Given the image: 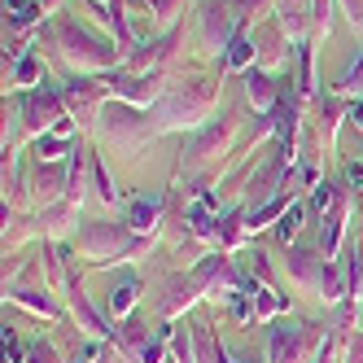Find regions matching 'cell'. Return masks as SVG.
I'll return each mask as SVG.
<instances>
[{"label":"cell","instance_id":"6da1fadb","mask_svg":"<svg viewBox=\"0 0 363 363\" xmlns=\"http://www.w3.org/2000/svg\"><path fill=\"white\" fill-rule=\"evenodd\" d=\"M219 79H206V74H197V79H184L179 88H171L158 106L149 110L153 127H158V136L167 132H201L206 123H211V110L219 101Z\"/></svg>","mask_w":363,"mask_h":363},{"label":"cell","instance_id":"7a4b0ae2","mask_svg":"<svg viewBox=\"0 0 363 363\" xmlns=\"http://www.w3.org/2000/svg\"><path fill=\"white\" fill-rule=\"evenodd\" d=\"M40 40L53 44V53H57V57L66 62V70H74V74H101V70H110V66L123 62V48L96 40L92 31H84L79 22H70V18L53 22V27H44Z\"/></svg>","mask_w":363,"mask_h":363},{"label":"cell","instance_id":"3957f363","mask_svg":"<svg viewBox=\"0 0 363 363\" xmlns=\"http://www.w3.org/2000/svg\"><path fill=\"white\" fill-rule=\"evenodd\" d=\"M74 250H79L84 258H92L96 267H106V263H127V258H140V254L149 250V237L132 232L127 223L96 219V223L74 228Z\"/></svg>","mask_w":363,"mask_h":363},{"label":"cell","instance_id":"277c9868","mask_svg":"<svg viewBox=\"0 0 363 363\" xmlns=\"http://www.w3.org/2000/svg\"><path fill=\"white\" fill-rule=\"evenodd\" d=\"M96 136L106 149L123 153V158H136V153L158 136V127H153L149 110H136V106H127V101H114V106L101 110L96 118Z\"/></svg>","mask_w":363,"mask_h":363},{"label":"cell","instance_id":"5b68a950","mask_svg":"<svg viewBox=\"0 0 363 363\" xmlns=\"http://www.w3.org/2000/svg\"><path fill=\"white\" fill-rule=\"evenodd\" d=\"M328 328L320 324H302V320H284L272 328V350L267 363H315L320 346H324Z\"/></svg>","mask_w":363,"mask_h":363},{"label":"cell","instance_id":"8992f818","mask_svg":"<svg viewBox=\"0 0 363 363\" xmlns=\"http://www.w3.org/2000/svg\"><path fill=\"white\" fill-rule=\"evenodd\" d=\"M193 276V284H197V289H201V298L206 302H232V298H237L241 289H245V276L237 272V267H232V258L223 254V250H215V254H206L201 258V263L189 272Z\"/></svg>","mask_w":363,"mask_h":363},{"label":"cell","instance_id":"52a82bcc","mask_svg":"<svg viewBox=\"0 0 363 363\" xmlns=\"http://www.w3.org/2000/svg\"><path fill=\"white\" fill-rule=\"evenodd\" d=\"M18 118H22V132H27L31 140H40V136L53 132L62 118H70V110H66V96H62V92H53V88H35V92L22 96Z\"/></svg>","mask_w":363,"mask_h":363},{"label":"cell","instance_id":"ba28073f","mask_svg":"<svg viewBox=\"0 0 363 363\" xmlns=\"http://www.w3.org/2000/svg\"><path fill=\"white\" fill-rule=\"evenodd\" d=\"M106 88H110L114 101H127V106H136V110H153L171 92L167 74H136V70H114V74H106Z\"/></svg>","mask_w":363,"mask_h":363},{"label":"cell","instance_id":"9c48e42d","mask_svg":"<svg viewBox=\"0 0 363 363\" xmlns=\"http://www.w3.org/2000/svg\"><path fill=\"white\" fill-rule=\"evenodd\" d=\"M62 96H66L70 118L79 123V127H88V123L101 118V110H106L110 88H106V79H92V74H74V79L62 88Z\"/></svg>","mask_w":363,"mask_h":363},{"label":"cell","instance_id":"30bf717a","mask_svg":"<svg viewBox=\"0 0 363 363\" xmlns=\"http://www.w3.org/2000/svg\"><path fill=\"white\" fill-rule=\"evenodd\" d=\"M237 127H241V118H237V114H223L219 123H206L201 132H197V140L189 145L184 167H206V162L223 158V153L232 149V140H237Z\"/></svg>","mask_w":363,"mask_h":363},{"label":"cell","instance_id":"8fae6325","mask_svg":"<svg viewBox=\"0 0 363 363\" xmlns=\"http://www.w3.org/2000/svg\"><path fill=\"white\" fill-rule=\"evenodd\" d=\"M254 35V48H258V66L263 70H280V66H289L298 57V48H289V31L280 27V18H267V22H258V27L250 31Z\"/></svg>","mask_w":363,"mask_h":363},{"label":"cell","instance_id":"7c38bea8","mask_svg":"<svg viewBox=\"0 0 363 363\" xmlns=\"http://www.w3.org/2000/svg\"><path fill=\"white\" fill-rule=\"evenodd\" d=\"M324 267H328V258H324L320 250H311V245H289V263H284V272H289V284H294L298 294L320 298Z\"/></svg>","mask_w":363,"mask_h":363},{"label":"cell","instance_id":"4fadbf2b","mask_svg":"<svg viewBox=\"0 0 363 363\" xmlns=\"http://www.w3.org/2000/svg\"><path fill=\"white\" fill-rule=\"evenodd\" d=\"M66 302H70V315L79 320V328L92 337V342H110V337H114V324H106L92 311V302H88V294H84V284H79V276H74V272L66 280Z\"/></svg>","mask_w":363,"mask_h":363},{"label":"cell","instance_id":"5bb4252c","mask_svg":"<svg viewBox=\"0 0 363 363\" xmlns=\"http://www.w3.org/2000/svg\"><path fill=\"white\" fill-rule=\"evenodd\" d=\"M27 189H31V197L40 201V211H44V206H53V201H62L66 189H70V162H66V167H62V162H35Z\"/></svg>","mask_w":363,"mask_h":363},{"label":"cell","instance_id":"9a60e30c","mask_svg":"<svg viewBox=\"0 0 363 363\" xmlns=\"http://www.w3.org/2000/svg\"><path fill=\"white\" fill-rule=\"evenodd\" d=\"M132 232H140V237L153 241V232H158L167 223V197L162 193H153V197H136L132 206H127V219H123Z\"/></svg>","mask_w":363,"mask_h":363},{"label":"cell","instance_id":"2e32d148","mask_svg":"<svg viewBox=\"0 0 363 363\" xmlns=\"http://www.w3.org/2000/svg\"><path fill=\"white\" fill-rule=\"evenodd\" d=\"M280 96H284V88H280V79H272V70H263V66L245 70V101L258 114H272Z\"/></svg>","mask_w":363,"mask_h":363},{"label":"cell","instance_id":"e0dca14e","mask_svg":"<svg viewBox=\"0 0 363 363\" xmlns=\"http://www.w3.org/2000/svg\"><path fill=\"white\" fill-rule=\"evenodd\" d=\"M350 206H354V197L342 193V201L324 215V223H320V254L324 258H337V250H342V232H346V219H350Z\"/></svg>","mask_w":363,"mask_h":363},{"label":"cell","instance_id":"ac0fdd59","mask_svg":"<svg viewBox=\"0 0 363 363\" xmlns=\"http://www.w3.org/2000/svg\"><path fill=\"white\" fill-rule=\"evenodd\" d=\"M74 223H79V201H70V197H62V201H53V206L40 211V232L48 241H62Z\"/></svg>","mask_w":363,"mask_h":363},{"label":"cell","instance_id":"d6986e66","mask_svg":"<svg viewBox=\"0 0 363 363\" xmlns=\"http://www.w3.org/2000/svg\"><path fill=\"white\" fill-rule=\"evenodd\" d=\"M136 302H140V276H123V280L110 284V294H106V315L118 324V320H127L136 311Z\"/></svg>","mask_w":363,"mask_h":363},{"label":"cell","instance_id":"ffe728a7","mask_svg":"<svg viewBox=\"0 0 363 363\" xmlns=\"http://www.w3.org/2000/svg\"><path fill=\"white\" fill-rule=\"evenodd\" d=\"M197 298H201V289L193 284V276H171V280H167V294L158 298V311H162L167 320H175L179 311H189Z\"/></svg>","mask_w":363,"mask_h":363},{"label":"cell","instance_id":"44dd1931","mask_svg":"<svg viewBox=\"0 0 363 363\" xmlns=\"http://www.w3.org/2000/svg\"><path fill=\"white\" fill-rule=\"evenodd\" d=\"M5 302L31 311V315H44V320H62V306L53 302V294H40V289H22V284H5Z\"/></svg>","mask_w":363,"mask_h":363},{"label":"cell","instance_id":"7402d4cb","mask_svg":"<svg viewBox=\"0 0 363 363\" xmlns=\"http://www.w3.org/2000/svg\"><path fill=\"white\" fill-rule=\"evenodd\" d=\"M346 118V106H342V96H320V106H315V136L324 149H337V123Z\"/></svg>","mask_w":363,"mask_h":363},{"label":"cell","instance_id":"603a6c76","mask_svg":"<svg viewBox=\"0 0 363 363\" xmlns=\"http://www.w3.org/2000/svg\"><path fill=\"white\" fill-rule=\"evenodd\" d=\"M258 66V48H254V35H237L228 44V53H223V70H232V74H245V70H254Z\"/></svg>","mask_w":363,"mask_h":363},{"label":"cell","instance_id":"cb8c5ba5","mask_svg":"<svg viewBox=\"0 0 363 363\" xmlns=\"http://www.w3.org/2000/svg\"><path fill=\"white\" fill-rule=\"evenodd\" d=\"M193 5V0H145V9L153 18V27H158L162 35L179 27V18H184V9Z\"/></svg>","mask_w":363,"mask_h":363},{"label":"cell","instance_id":"d4e9b609","mask_svg":"<svg viewBox=\"0 0 363 363\" xmlns=\"http://www.w3.org/2000/svg\"><path fill=\"white\" fill-rule=\"evenodd\" d=\"M302 223H306V201H289V211H284L280 219H276V241L284 245V250H289L294 241H298V232H302Z\"/></svg>","mask_w":363,"mask_h":363},{"label":"cell","instance_id":"484cf974","mask_svg":"<svg viewBox=\"0 0 363 363\" xmlns=\"http://www.w3.org/2000/svg\"><path fill=\"white\" fill-rule=\"evenodd\" d=\"M284 306H289V302H284V298L272 289V284H254V320H263V324H267V320L280 315Z\"/></svg>","mask_w":363,"mask_h":363},{"label":"cell","instance_id":"4316f807","mask_svg":"<svg viewBox=\"0 0 363 363\" xmlns=\"http://www.w3.org/2000/svg\"><path fill=\"white\" fill-rule=\"evenodd\" d=\"M333 96H350V101H363V53L346 66V74L333 84Z\"/></svg>","mask_w":363,"mask_h":363},{"label":"cell","instance_id":"83f0119b","mask_svg":"<svg viewBox=\"0 0 363 363\" xmlns=\"http://www.w3.org/2000/svg\"><path fill=\"white\" fill-rule=\"evenodd\" d=\"M92 189H96V201H101V206H114V201L123 197V193L114 189V179L106 175V162H101L96 153H92Z\"/></svg>","mask_w":363,"mask_h":363},{"label":"cell","instance_id":"f1b7e54d","mask_svg":"<svg viewBox=\"0 0 363 363\" xmlns=\"http://www.w3.org/2000/svg\"><path fill=\"white\" fill-rule=\"evenodd\" d=\"M5 79H9V88H31L40 79V57L27 53L22 62H13V70H5Z\"/></svg>","mask_w":363,"mask_h":363},{"label":"cell","instance_id":"f546056e","mask_svg":"<svg viewBox=\"0 0 363 363\" xmlns=\"http://www.w3.org/2000/svg\"><path fill=\"white\" fill-rule=\"evenodd\" d=\"M31 232H35V228H31L27 219H22V215L13 211V206H5V250H18L22 241L31 237Z\"/></svg>","mask_w":363,"mask_h":363},{"label":"cell","instance_id":"4dcf8cb0","mask_svg":"<svg viewBox=\"0 0 363 363\" xmlns=\"http://www.w3.org/2000/svg\"><path fill=\"white\" fill-rule=\"evenodd\" d=\"M27 363H62V354L48 346V342H31V350H27Z\"/></svg>","mask_w":363,"mask_h":363},{"label":"cell","instance_id":"1f68e13d","mask_svg":"<svg viewBox=\"0 0 363 363\" xmlns=\"http://www.w3.org/2000/svg\"><path fill=\"white\" fill-rule=\"evenodd\" d=\"M342 5V13H346V22L354 31H363V0H337Z\"/></svg>","mask_w":363,"mask_h":363},{"label":"cell","instance_id":"d6a6232c","mask_svg":"<svg viewBox=\"0 0 363 363\" xmlns=\"http://www.w3.org/2000/svg\"><path fill=\"white\" fill-rule=\"evenodd\" d=\"M346 123L354 127V132H363V101H350L346 106Z\"/></svg>","mask_w":363,"mask_h":363},{"label":"cell","instance_id":"836d02e7","mask_svg":"<svg viewBox=\"0 0 363 363\" xmlns=\"http://www.w3.org/2000/svg\"><path fill=\"white\" fill-rule=\"evenodd\" d=\"M346 363H363V337H350V346H346Z\"/></svg>","mask_w":363,"mask_h":363},{"label":"cell","instance_id":"e575fe53","mask_svg":"<svg viewBox=\"0 0 363 363\" xmlns=\"http://www.w3.org/2000/svg\"><path fill=\"white\" fill-rule=\"evenodd\" d=\"M101 363H132V359H127V354H123L118 346H114V350L106 346V354H101Z\"/></svg>","mask_w":363,"mask_h":363},{"label":"cell","instance_id":"d590c367","mask_svg":"<svg viewBox=\"0 0 363 363\" xmlns=\"http://www.w3.org/2000/svg\"><path fill=\"white\" fill-rule=\"evenodd\" d=\"M88 5H96V9H114V5H123V0H88Z\"/></svg>","mask_w":363,"mask_h":363},{"label":"cell","instance_id":"8d00e7d4","mask_svg":"<svg viewBox=\"0 0 363 363\" xmlns=\"http://www.w3.org/2000/svg\"><path fill=\"white\" fill-rule=\"evenodd\" d=\"M40 5H44V13H53V9L62 5V0H40Z\"/></svg>","mask_w":363,"mask_h":363},{"label":"cell","instance_id":"74e56055","mask_svg":"<svg viewBox=\"0 0 363 363\" xmlns=\"http://www.w3.org/2000/svg\"><path fill=\"white\" fill-rule=\"evenodd\" d=\"M13 5H22V0H5V9H13Z\"/></svg>","mask_w":363,"mask_h":363},{"label":"cell","instance_id":"f35d334b","mask_svg":"<svg viewBox=\"0 0 363 363\" xmlns=\"http://www.w3.org/2000/svg\"><path fill=\"white\" fill-rule=\"evenodd\" d=\"M359 40H363V31H359Z\"/></svg>","mask_w":363,"mask_h":363}]
</instances>
